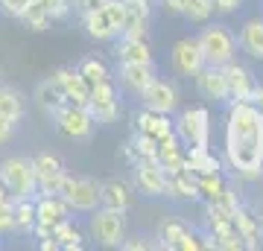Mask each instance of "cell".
I'll return each mask as SVG.
<instances>
[{"label":"cell","instance_id":"cell-15","mask_svg":"<svg viewBox=\"0 0 263 251\" xmlns=\"http://www.w3.org/2000/svg\"><path fill=\"white\" fill-rule=\"evenodd\" d=\"M32 169H35L38 193H59L62 176H65V161L56 152H35L32 155Z\"/></svg>","mask_w":263,"mask_h":251},{"label":"cell","instance_id":"cell-30","mask_svg":"<svg viewBox=\"0 0 263 251\" xmlns=\"http://www.w3.org/2000/svg\"><path fill=\"white\" fill-rule=\"evenodd\" d=\"M50 237L56 240V245L62 251H79V248H85V245H88V242H85L88 237L82 234V228H79L73 219H65L62 225H56Z\"/></svg>","mask_w":263,"mask_h":251},{"label":"cell","instance_id":"cell-41","mask_svg":"<svg viewBox=\"0 0 263 251\" xmlns=\"http://www.w3.org/2000/svg\"><path fill=\"white\" fill-rule=\"evenodd\" d=\"M120 248L123 251H149V248H155V237H123V242H120Z\"/></svg>","mask_w":263,"mask_h":251},{"label":"cell","instance_id":"cell-39","mask_svg":"<svg viewBox=\"0 0 263 251\" xmlns=\"http://www.w3.org/2000/svg\"><path fill=\"white\" fill-rule=\"evenodd\" d=\"M38 3L50 12V18H53V21H65L67 15H70V9H73V3H70V0H38Z\"/></svg>","mask_w":263,"mask_h":251},{"label":"cell","instance_id":"cell-45","mask_svg":"<svg viewBox=\"0 0 263 251\" xmlns=\"http://www.w3.org/2000/svg\"><path fill=\"white\" fill-rule=\"evenodd\" d=\"M211 3H214V12H219V15H231L243 6V0H211Z\"/></svg>","mask_w":263,"mask_h":251},{"label":"cell","instance_id":"cell-35","mask_svg":"<svg viewBox=\"0 0 263 251\" xmlns=\"http://www.w3.org/2000/svg\"><path fill=\"white\" fill-rule=\"evenodd\" d=\"M181 18L187 21V24H208V21L214 18V3L211 0H187L184 3V9H181Z\"/></svg>","mask_w":263,"mask_h":251},{"label":"cell","instance_id":"cell-43","mask_svg":"<svg viewBox=\"0 0 263 251\" xmlns=\"http://www.w3.org/2000/svg\"><path fill=\"white\" fill-rule=\"evenodd\" d=\"M27 3H29V0H0V12H6L9 18H18Z\"/></svg>","mask_w":263,"mask_h":251},{"label":"cell","instance_id":"cell-10","mask_svg":"<svg viewBox=\"0 0 263 251\" xmlns=\"http://www.w3.org/2000/svg\"><path fill=\"white\" fill-rule=\"evenodd\" d=\"M205 228H208V237H211V245L214 248H219V251H240L243 248V240L234 231L231 214L208 205V202H205Z\"/></svg>","mask_w":263,"mask_h":251},{"label":"cell","instance_id":"cell-13","mask_svg":"<svg viewBox=\"0 0 263 251\" xmlns=\"http://www.w3.org/2000/svg\"><path fill=\"white\" fill-rule=\"evenodd\" d=\"M32 202H35V225L47 228L50 234H53L56 225L65 222V219H73L70 205H67L59 193H35Z\"/></svg>","mask_w":263,"mask_h":251},{"label":"cell","instance_id":"cell-24","mask_svg":"<svg viewBox=\"0 0 263 251\" xmlns=\"http://www.w3.org/2000/svg\"><path fill=\"white\" fill-rule=\"evenodd\" d=\"M231 219H234V231L237 237L243 240V248H260L263 242V231H260V222H257V216H254L252 207L240 205L231 214Z\"/></svg>","mask_w":263,"mask_h":251},{"label":"cell","instance_id":"cell-49","mask_svg":"<svg viewBox=\"0 0 263 251\" xmlns=\"http://www.w3.org/2000/svg\"><path fill=\"white\" fill-rule=\"evenodd\" d=\"M254 216H257V222H260V231H263V202H260V207L254 210Z\"/></svg>","mask_w":263,"mask_h":251},{"label":"cell","instance_id":"cell-7","mask_svg":"<svg viewBox=\"0 0 263 251\" xmlns=\"http://www.w3.org/2000/svg\"><path fill=\"white\" fill-rule=\"evenodd\" d=\"M50 117H53L56 131L65 140H91L94 138L97 123H94V117H91V111H88L85 105L65 103L62 108H56V111L50 114Z\"/></svg>","mask_w":263,"mask_h":251},{"label":"cell","instance_id":"cell-6","mask_svg":"<svg viewBox=\"0 0 263 251\" xmlns=\"http://www.w3.org/2000/svg\"><path fill=\"white\" fill-rule=\"evenodd\" d=\"M173 131L184 146H211V111L205 105H193L173 120Z\"/></svg>","mask_w":263,"mask_h":251},{"label":"cell","instance_id":"cell-4","mask_svg":"<svg viewBox=\"0 0 263 251\" xmlns=\"http://www.w3.org/2000/svg\"><path fill=\"white\" fill-rule=\"evenodd\" d=\"M59 196L65 199L73 214H91L94 207H100V181L91 176H62L59 184Z\"/></svg>","mask_w":263,"mask_h":251},{"label":"cell","instance_id":"cell-5","mask_svg":"<svg viewBox=\"0 0 263 251\" xmlns=\"http://www.w3.org/2000/svg\"><path fill=\"white\" fill-rule=\"evenodd\" d=\"M0 181L9 196H35L38 181L29 155H9L0 161Z\"/></svg>","mask_w":263,"mask_h":251},{"label":"cell","instance_id":"cell-44","mask_svg":"<svg viewBox=\"0 0 263 251\" xmlns=\"http://www.w3.org/2000/svg\"><path fill=\"white\" fill-rule=\"evenodd\" d=\"M73 3V12L82 18V15H88V12H94L97 6H103L105 0H70Z\"/></svg>","mask_w":263,"mask_h":251},{"label":"cell","instance_id":"cell-52","mask_svg":"<svg viewBox=\"0 0 263 251\" xmlns=\"http://www.w3.org/2000/svg\"><path fill=\"white\" fill-rule=\"evenodd\" d=\"M0 76H3V70H0Z\"/></svg>","mask_w":263,"mask_h":251},{"label":"cell","instance_id":"cell-28","mask_svg":"<svg viewBox=\"0 0 263 251\" xmlns=\"http://www.w3.org/2000/svg\"><path fill=\"white\" fill-rule=\"evenodd\" d=\"M184 167L196 176L205 172H219L222 169V158H216L211 146H184Z\"/></svg>","mask_w":263,"mask_h":251},{"label":"cell","instance_id":"cell-40","mask_svg":"<svg viewBox=\"0 0 263 251\" xmlns=\"http://www.w3.org/2000/svg\"><path fill=\"white\" fill-rule=\"evenodd\" d=\"M15 234V219H12V196L0 202V237H12Z\"/></svg>","mask_w":263,"mask_h":251},{"label":"cell","instance_id":"cell-46","mask_svg":"<svg viewBox=\"0 0 263 251\" xmlns=\"http://www.w3.org/2000/svg\"><path fill=\"white\" fill-rule=\"evenodd\" d=\"M158 3L164 6V12H170V15H181V9H184L187 0H158Z\"/></svg>","mask_w":263,"mask_h":251},{"label":"cell","instance_id":"cell-29","mask_svg":"<svg viewBox=\"0 0 263 251\" xmlns=\"http://www.w3.org/2000/svg\"><path fill=\"white\" fill-rule=\"evenodd\" d=\"M12 219H15V234L29 237L35 225V202L32 196H12Z\"/></svg>","mask_w":263,"mask_h":251},{"label":"cell","instance_id":"cell-37","mask_svg":"<svg viewBox=\"0 0 263 251\" xmlns=\"http://www.w3.org/2000/svg\"><path fill=\"white\" fill-rule=\"evenodd\" d=\"M208 205L219 207V210H226V214H234V210L243 205V202H240V193H237V187L226 181V184H222V190H219V193H216L214 199L208 202Z\"/></svg>","mask_w":263,"mask_h":251},{"label":"cell","instance_id":"cell-11","mask_svg":"<svg viewBox=\"0 0 263 251\" xmlns=\"http://www.w3.org/2000/svg\"><path fill=\"white\" fill-rule=\"evenodd\" d=\"M170 67H173L176 76H181V79H193V76L205 67V59H202L196 35L179 38V41L173 44V50H170Z\"/></svg>","mask_w":263,"mask_h":251},{"label":"cell","instance_id":"cell-18","mask_svg":"<svg viewBox=\"0 0 263 251\" xmlns=\"http://www.w3.org/2000/svg\"><path fill=\"white\" fill-rule=\"evenodd\" d=\"M117 76H120V85L126 91L141 96L152 85V79L158 76V70H155V62H120Z\"/></svg>","mask_w":263,"mask_h":251},{"label":"cell","instance_id":"cell-20","mask_svg":"<svg viewBox=\"0 0 263 251\" xmlns=\"http://www.w3.org/2000/svg\"><path fill=\"white\" fill-rule=\"evenodd\" d=\"M132 129L138 131V134L152 138V140H164V138H170V134H176V131H173V120H170V114L149 111V108L135 111V117H132Z\"/></svg>","mask_w":263,"mask_h":251},{"label":"cell","instance_id":"cell-16","mask_svg":"<svg viewBox=\"0 0 263 251\" xmlns=\"http://www.w3.org/2000/svg\"><path fill=\"white\" fill-rule=\"evenodd\" d=\"M196 82V91L205 103H214V105H226L228 103V85H226V73L219 65H205L193 76Z\"/></svg>","mask_w":263,"mask_h":251},{"label":"cell","instance_id":"cell-3","mask_svg":"<svg viewBox=\"0 0 263 251\" xmlns=\"http://www.w3.org/2000/svg\"><path fill=\"white\" fill-rule=\"evenodd\" d=\"M123 18H126V6L123 0H105L103 6H97L94 12L82 15V29L88 32V38L94 41H114L123 29Z\"/></svg>","mask_w":263,"mask_h":251},{"label":"cell","instance_id":"cell-48","mask_svg":"<svg viewBox=\"0 0 263 251\" xmlns=\"http://www.w3.org/2000/svg\"><path fill=\"white\" fill-rule=\"evenodd\" d=\"M252 103H254V108H257V111L263 114V85H257V91H254Z\"/></svg>","mask_w":263,"mask_h":251},{"label":"cell","instance_id":"cell-27","mask_svg":"<svg viewBox=\"0 0 263 251\" xmlns=\"http://www.w3.org/2000/svg\"><path fill=\"white\" fill-rule=\"evenodd\" d=\"M155 164H158L164 172H173V169H181L184 167V143H181L176 134L158 140V149H155Z\"/></svg>","mask_w":263,"mask_h":251},{"label":"cell","instance_id":"cell-34","mask_svg":"<svg viewBox=\"0 0 263 251\" xmlns=\"http://www.w3.org/2000/svg\"><path fill=\"white\" fill-rule=\"evenodd\" d=\"M18 21H21L27 29H32V32H44V29H50V24H53L50 12L44 9L38 0H29L27 6H24V12L18 15Z\"/></svg>","mask_w":263,"mask_h":251},{"label":"cell","instance_id":"cell-50","mask_svg":"<svg viewBox=\"0 0 263 251\" xmlns=\"http://www.w3.org/2000/svg\"><path fill=\"white\" fill-rule=\"evenodd\" d=\"M3 199H9V193H6V187H3V181H0V202Z\"/></svg>","mask_w":263,"mask_h":251},{"label":"cell","instance_id":"cell-33","mask_svg":"<svg viewBox=\"0 0 263 251\" xmlns=\"http://www.w3.org/2000/svg\"><path fill=\"white\" fill-rule=\"evenodd\" d=\"M24 111H27L24 93H21L18 88H12V85H3V82H0V114H6V117H12V120L21 123Z\"/></svg>","mask_w":263,"mask_h":251},{"label":"cell","instance_id":"cell-23","mask_svg":"<svg viewBox=\"0 0 263 251\" xmlns=\"http://www.w3.org/2000/svg\"><path fill=\"white\" fill-rule=\"evenodd\" d=\"M193 225L187 219H179V216H164L155 228V248H167V251H179V242L190 234Z\"/></svg>","mask_w":263,"mask_h":251},{"label":"cell","instance_id":"cell-32","mask_svg":"<svg viewBox=\"0 0 263 251\" xmlns=\"http://www.w3.org/2000/svg\"><path fill=\"white\" fill-rule=\"evenodd\" d=\"M32 100L38 103V108L41 111L53 114L56 108H62L65 105V96H62V91L56 88V82L53 79H44V82L35 85V93H32Z\"/></svg>","mask_w":263,"mask_h":251},{"label":"cell","instance_id":"cell-2","mask_svg":"<svg viewBox=\"0 0 263 251\" xmlns=\"http://www.w3.org/2000/svg\"><path fill=\"white\" fill-rule=\"evenodd\" d=\"M199 50H202V59L205 65H228L231 59H237V32L219 21H208L199 29Z\"/></svg>","mask_w":263,"mask_h":251},{"label":"cell","instance_id":"cell-51","mask_svg":"<svg viewBox=\"0 0 263 251\" xmlns=\"http://www.w3.org/2000/svg\"><path fill=\"white\" fill-rule=\"evenodd\" d=\"M260 140H263V114H260Z\"/></svg>","mask_w":263,"mask_h":251},{"label":"cell","instance_id":"cell-12","mask_svg":"<svg viewBox=\"0 0 263 251\" xmlns=\"http://www.w3.org/2000/svg\"><path fill=\"white\" fill-rule=\"evenodd\" d=\"M222 73H226L228 85V103H252L254 91H257V79H254L252 67L231 59L228 65H222Z\"/></svg>","mask_w":263,"mask_h":251},{"label":"cell","instance_id":"cell-8","mask_svg":"<svg viewBox=\"0 0 263 251\" xmlns=\"http://www.w3.org/2000/svg\"><path fill=\"white\" fill-rule=\"evenodd\" d=\"M91 240L103 248H120L123 237H126V210H114V207H94L91 210Z\"/></svg>","mask_w":263,"mask_h":251},{"label":"cell","instance_id":"cell-38","mask_svg":"<svg viewBox=\"0 0 263 251\" xmlns=\"http://www.w3.org/2000/svg\"><path fill=\"white\" fill-rule=\"evenodd\" d=\"M132 146H135V152H138V158H155V149H158V140L146 138V134H132Z\"/></svg>","mask_w":263,"mask_h":251},{"label":"cell","instance_id":"cell-21","mask_svg":"<svg viewBox=\"0 0 263 251\" xmlns=\"http://www.w3.org/2000/svg\"><path fill=\"white\" fill-rule=\"evenodd\" d=\"M135 205V184L126 178H108L100 184V207L114 210H129Z\"/></svg>","mask_w":263,"mask_h":251},{"label":"cell","instance_id":"cell-31","mask_svg":"<svg viewBox=\"0 0 263 251\" xmlns=\"http://www.w3.org/2000/svg\"><path fill=\"white\" fill-rule=\"evenodd\" d=\"M76 70H79V76L85 79L88 91H91L97 82H103V79H111V67L105 65L100 56H85L82 62L76 65Z\"/></svg>","mask_w":263,"mask_h":251},{"label":"cell","instance_id":"cell-14","mask_svg":"<svg viewBox=\"0 0 263 251\" xmlns=\"http://www.w3.org/2000/svg\"><path fill=\"white\" fill-rule=\"evenodd\" d=\"M132 184H135V193H143V196L155 199V196H164L167 172L152 158H138L132 164Z\"/></svg>","mask_w":263,"mask_h":251},{"label":"cell","instance_id":"cell-47","mask_svg":"<svg viewBox=\"0 0 263 251\" xmlns=\"http://www.w3.org/2000/svg\"><path fill=\"white\" fill-rule=\"evenodd\" d=\"M123 158H126V164H135V161H138V152H135V146H132V140L123 143Z\"/></svg>","mask_w":263,"mask_h":251},{"label":"cell","instance_id":"cell-36","mask_svg":"<svg viewBox=\"0 0 263 251\" xmlns=\"http://www.w3.org/2000/svg\"><path fill=\"white\" fill-rule=\"evenodd\" d=\"M226 184V176H222V169L219 172H205V176H196V190H199V199H205L211 202L219 190Z\"/></svg>","mask_w":263,"mask_h":251},{"label":"cell","instance_id":"cell-1","mask_svg":"<svg viewBox=\"0 0 263 251\" xmlns=\"http://www.w3.org/2000/svg\"><path fill=\"white\" fill-rule=\"evenodd\" d=\"M226 143L222 164L234 169L240 181L263 178V140H260V111L254 103H226Z\"/></svg>","mask_w":263,"mask_h":251},{"label":"cell","instance_id":"cell-25","mask_svg":"<svg viewBox=\"0 0 263 251\" xmlns=\"http://www.w3.org/2000/svg\"><path fill=\"white\" fill-rule=\"evenodd\" d=\"M164 196H170V199H184V202H196V199H199V190H196V172H190L187 167L167 172Z\"/></svg>","mask_w":263,"mask_h":251},{"label":"cell","instance_id":"cell-42","mask_svg":"<svg viewBox=\"0 0 263 251\" xmlns=\"http://www.w3.org/2000/svg\"><path fill=\"white\" fill-rule=\"evenodd\" d=\"M15 131H18V120H12L6 114H0V146L3 143H9L15 138Z\"/></svg>","mask_w":263,"mask_h":251},{"label":"cell","instance_id":"cell-19","mask_svg":"<svg viewBox=\"0 0 263 251\" xmlns=\"http://www.w3.org/2000/svg\"><path fill=\"white\" fill-rule=\"evenodd\" d=\"M50 79H53V82H56V88L62 91L65 103L85 105V108H88V85H85V79L79 76V70H76L73 65L59 67L56 73L50 76Z\"/></svg>","mask_w":263,"mask_h":251},{"label":"cell","instance_id":"cell-22","mask_svg":"<svg viewBox=\"0 0 263 251\" xmlns=\"http://www.w3.org/2000/svg\"><path fill=\"white\" fill-rule=\"evenodd\" d=\"M237 50H243L254 62H263V15L249 18L237 29Z\"/></svg>","mask_w":263,"mask_h":251},{"label":"cell","instance_id":"cell-53","mask_svg":"<svg viewBox=\"0 0 263 251\" xmlns=\"http://www.w3.org/2000/svg\"><path fill=\"white\" fill-rule=\"evenodd\" d=\"M243 3H246V0H243Z\"/></svg>","mask_w":263,"mask_h":251},{"label":"cell","instance_id":"cell-17","mask_svg":"<svg viewBox=\"0 0 263 251\" xmlns=\"http://www.w3.org/2000/svg\"><path fill=\"white\" fill-rule=\"evenodd\" d=\"M141 100H143V108H149V111L173 114L176 108H179V88H176L173 82H167V79L155 76L152 85L141 93Z\"/></svg>","mask_w":263,"mask_h":251},{"label":"cell","instance_id":"cell-9","mask_svg":"<svg viewBox=\"0 0 263 251\" xmlns=\"http://www.w3.org/2000/svg\"><path fill=\"white\" fill-rule=\"evenodd\" d=\"M88 111H91L97 126L117 123V117H120V91H117V85H114V76L97 82L94 88L88 91Z\"/></svg>","mask_w":263,"mask_h":251},{"label":"cell","instance_id":"cell-26","mask_svg":"<svg viewBox=\"0 0 263 251\" xmlns=\"http://www.w3.org/2000/svg\"><path fill=\"white\" fill-rule=\"evenodd\" d=\"M114 56H117V62H155L149 38L117 35L114 38Z\"/></svg>","mask_w":263,"mask_h":251}]
</instances>
